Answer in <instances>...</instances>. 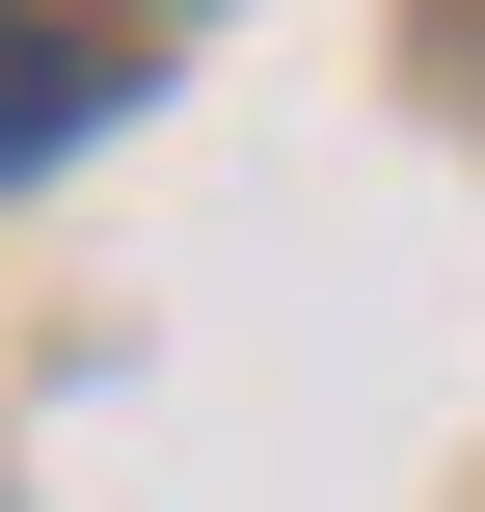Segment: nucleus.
I'll return each mask as SVG.
<instances>
[{
  "label": "nucleus",
  "mask_w": 485,
  "mask_h": 512,
  "mask_svg": "<svg viewBox=\"0 0 485 512\" xmlns=\"http://www.w3.org/2000/svg\"><path fill=\"white\" fill-rule=\"evenodd\" d=\"M108 81H135V54H81V27H0V162H54V135H108Z\"/></svg>",
  "instance_id": "nucleus-1"
}]
</instances>
